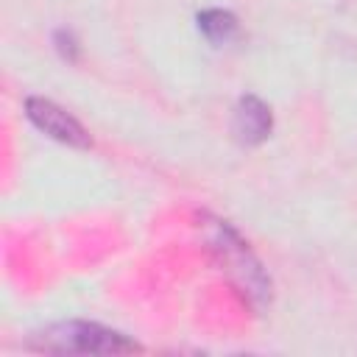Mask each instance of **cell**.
Returning <instances> with one entry per match:
<instances>
[{"label": "cell", "mask_w": 357, "mask_h": 357, "mask_svg": "<svg viewBox=\"0 0 357 357\" xmlns=\"http://www.w3.org/2000/svg\"><path fill=\"white\" fill-rule=\"evenodd\" d=\"M28 349L33 351H47V354H137L145 351L142 343L134 337L95 324V321H56L39 332H31L25 340Z\"/></svg>", "instance_id": "obj_1"}, {"label": "cell", "mask_w": 357, "mask_h": 357, "mask_svg": "<svg viewBox=\"0 0 357 357\" xmlns=\"http://www.w3.org/2000/svg\"><path fill=\"white\" fill-rule=\"evenodd\" d=\"M212 251L220 259V265L229 271V276L243 287V293H248L251 301H271V279L265 276L262 265L257 262V257L251 254L248 243H243V237L226 223V220H212Z\"/></svg>", "instance_id": "obj_2"}, {"label": "cell", "mask_w": 357, "mask_h": 357, "mask_svg": "<svg viewBox=\"0 0 357 357\" xmlns=\"http://www.w3.org/2000/svg\"><path fill=\"white\" fill-rule=\"evenodd\" d=\"M25 117L31 120V126L36 131H42L45 137H50L61 145H70L78 151L92 148V137L84 128V123L78 117H73L67 109H61L59 103H53L50 98H39V95L25 98Z\"/></svg>", "instance_id": "obj_3"}, {"label": "cell", "mask_w": 357, "mask_h": 357, "mask_svg": "<svg viewBox=\"0 0 357 357\" xmlns=\"http://www.w3.org/2000/svg\"><path fill=\"white\" fill-rule=\"evenodd\" d=\"M273 131V112L257 95H240L231 109V134L243 148L262 145Z\"/></svg>", "instance_id": "obj_4"}, {"label": "cell", "mask_w": 357, "mask_h": 357, "mask_svg": "<svg viewBox=\"0 0 357 357\" xmlns=\"http://www.w3.org/2000/svg\"><path fill=\"white\" fill-rule=\"evenodd\" d=\"M195 25L204 33V39L209 45H215V47L229 45L231 39L240 36V20L226 8H204V11H198L195 14Z\"/></svg>", "instance_id": "obj_5"}, {"label": "cell", "mask_w": 357, "mask_h": 357, "mask_svg": "<svg viewBox=\"0 0 357 357\" xmlns=\"http://www.w3.org/2000/svg\"><path fill=\"white\" fill-rule=\"evenodd\" d=\"M53 47H56V53H59L64 61H70V64H75L78 56H81L78 36H75L70 28H59V31L53 33Z\"/></svg>", "instance_id": "obj_6"}]
</instances>
